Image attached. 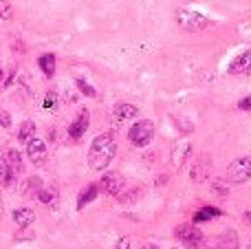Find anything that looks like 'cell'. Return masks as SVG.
I'll return each instance as SVG.
<instances>
[{"instance_id": "cell-1", "label": "cell", "mask_w": 251, "mask_h": 249, "mask_svg": "<svg viewBox=\"0 0 251 249\" xmlns=\"http://www.w3.org/2000/svg\"><path fill=\"white\" fill-rule=\"evenodd\" d=\"M115 152H117V141H115L113 132H104V135L95 137L88 150V166L93 170H104L110 161H113Z\"/></svg>"}, {"instance_id": "cell-2", "label": "cell", "mask_w": 251, "mask_h": 249, "mask_svg": "<svg viewBox=\"0 0 251 249\" xmlns=\"http://www.w3.org/2000/svg\"><path fill=\"white\" fill-rule=\"evenodd\" d=\"M128 137H130V141H132V146L143 148V146H148L152 141V137H154V124H152L150 119H139L137 124H132Z\"/></svg>"}, {"instance_id": "cell-3", "label": "cell", "mask_w": 251, "mask_h": 249, "mask_svg": "<svg viewBox=\"0 0 251 249\" xmlns=\"http://www.w3.org/2000/svg\"><path fill=\"white\" fill-rule=\"evenodd\" d=\"M174 236L178 238V243H183V245L190 249H196L203 245V234H201V229H196L194 225H178V227L174 229Z\"/></svg>"}, {"instance_id": "cell-4", "label": "cell", "mask_w": 251, "mask_h": 249, "mask_svg": "<svg viewBox=\"0 0 251 249\" xmlns=\"http://www.w3.org/2000/svg\"><path fill=\"white\" fill-rule=\"evenodd\" d=\"M227 176L234 183H245L251 179V157H240L227 168Z\"/></svg>"}, {"instance_id": "cell-5", "label": "cell", "mask_w": 251, "mask_h": 249, "mask_svg": "<svg viewBox=\"0 0 251 249\" xmlns=\"http://www.w3.org/2000/svg\"><path fill=\"white\" fill-rule=\"evenodd\" d=\"M178 25L185 31H201L207 25V18L199 11H181L178 13Z\"/></svg>"}, {"instance_id": "cell-6", "label": "cell", "mask_w": 251, "mask_h": 249, "mask_svg": "<svg viewBox=\"0 0 251 249\" xmlns=\"http://www.w3.org/2000/svg\"><path fill=\"white\" fill-rule=\"evenodd\" d=\"M124 176L119 172H106L100 181V190L106 194H119L124 190Z\"/></svg>"}, {"instance_id": "cell-7", "label": "cell", "mask_w": 251, "mask_h": 249, "mask_svg": "<svg viewBox=\"0 0 251 249\" xmlns=\"http://www.w3.org/2000/svg\"><path fill=\"white\" fill-rule=\"evenodd\" d=\"M26 154H29L33 166H42V163L47 161V146H44V141L31 137V139L26 141Z\"/></svg>"}, {"instance_id": "cell-8", "label": "cell", "mask_w": 251, "mask_h": 249, "mask_svg": "<svg viewBox=\"0 0 251 249\" xmlns=\"http://www.w3.org/2000/svg\"><path fill=\"white\" fill-rule=\"evenodd\" d=\"M88 122H91V115H88V110L86 108L79 110L77 119H75V122L69 126V137H71V139H75V141L82 139L84 132H86V128H88Z\"/></svg>"}, {"instance_id": "cell-9", "label": "cell", "mask_w": 251, "mask_h": 249, "mask_svg": "<svg viewBox=\"0 0 251 249\" xmlns=\"http://www.w3.org/2000/svg\"><path fill=\"white\" fill-rule=\"evenodd\" d=\"M229 73L231 75L251 73V49H249V51H243L240 55L234 57V62L229 64Z\"/></svg>"}, {"instance_id": "cell-10", "label": "cell", "mask_w": 251, "mask_h": 249, "mask_svg": "<svg viewBox=\"0 0 251 249\" xmlns=\"http://www.w3.org/2000/svg\"><path fill=\"white\" fill-rule=\"evenodd\" d=\"M113 115H115V119H117V122H126V119L137 117L139 110H137V106H132V104H117L113 108Z\"/></svg>"}, {"instance_id": "cell-11", "label": "cell", "mask_w": 251, "mask_h": 249, "mask_svg": "<svg viewBox=\"0 0 251 249\" xmlns=\"http://www.w3.org/2000/svg\"><path fill=\"white\" fill-rule=\"evenodd\" d=\"M13 221H16L18 227L25 229V227H29V225H33L35 214H33V210H26V207H22V210L13 212Z\"/></svg>"}, {"instance_id": "cell-12", "label": "cell", "mask_w": 251, "mask_h": 249, "mask_svg": "<svg viewBox=\"0 0 251 249\" xmlns=\"http://www.w3.org/2000/svg\"><path fill=\"white\" fill-rule=\"evenodd\" d=\"M97 192H100V185H95V183L86 185V188L82 190V194H79V199H77V207H79V210H82V207H86L91 201H95Z\"/></svg>"}, {"instance_id": "cell-13", "label": "cell", "mask_w": 251, "mask_h": 249, "mask_svg": "<svg viewBox=\"0 0 251 249\" xmlns=\"http://www.w3.org/2000/svg\"><path fill=\"white\" fill-rule=\"evenodd\" d=\"M38 64L47 77H53V73H55V55H53V53H44L38 60Z\"/></svg>"}, {"instance_id": "cell-14", "label": "cell", "mask_w": 251, "mask_h": 249, "mask_svg": "<svg viewBox=\"0 0 251 249\" xmlns=\"http://www.w3.org/2000/svg\"><path fill=\"white\" fill-rule=\"evenodd\" d=\"M4 159H7V163H9V168H11L13 174L22 172V157H20V152H18V150H9Z\"/></svg>"}, {"instance_id": "cell-15", "label": "cell", "mask_w": 251, "mask_h": 249, "mask_svg": "<svg viewBox=\"0 0 251 249\" xmlns=\"http://www.w3.org/2000/svg\"><path fill=\"white\" fill-rule=\"evenodd\" d=\"M0 183L2 185L13 183V172H11V168H9V163L4 157H0Z\"/></svg>"}, {"instance_id": "cell-16", "label": "cell", "mask_w": 251, "mask_h": 249, "mask_svg": "<svg viewBox=\"0 0 251 249\" xmlns=\"http://www.w3.org/2000/svg\"><path fill=\"white\" fill-rule=\"evenodd\" d=\"M33 132H35V124L33 122H22L20 130H18V139H20L22 144H26V141L33 137Z\"/></svg>"}, {"instance_id": "cell-17", "label": "cell", "mask_w": 251, "mask_h": 249, "mask_svg": "<svg viewBox=\"0 0 251 249\" xmlns=\"http://www.w3.org/2000/svg\"><path fill=\"white\" fill-rule=\"evenodd\" d=\"M218 214H221V210H216V207H203V210L194 216V223H205V221L214 219V216H218Z\"/></svg>"}, {"instance_id": "cell-18", "label": "cell", "mask_w": 251, "mask_h": 249, "mask_svg": "<svg viewBox=\"0 0 251 249\" xmlns=\"http://www.w3.org/2000/svg\"><path fill=\"white\" fill-rule=\"evenodd\" d=\"M38 197H40V201L47 203V205H55V203H57V194H55V190H40Z\"/></svg>"}, {"instance_id": "cell-19", "label": "cell", "mask_w": 251, "mask_h": 249, "mask_svg": "<svg viewBox=\"0 0 251 249\" xmlns=\"http://www.w3.org/2000/svg\"><path fill=\"white\" fill-rule=\"evenodd\" d=\"M11 13H13L11 4H9L7 0H0V18H2V20H9V18H11Z\"/></svg>"}, {"instance_id": "cell-20", "label": "cell", "mask_w": 251, "mask_h": 249, "mask_svg": "<svg viewBox=\"0 0 251 249\" xmlns=\"http://www.w3.org/2000/svg\"><path fill=\"white\" fill-rule=\"evenodd\" d=\"M75 84H77V88L84 93V95H88V97H95V88H93L91 84H86V82H84V79H77V82H75Z\"/></svg>"}, {"instance_id": "cell-21", "label": "cell", "mask_w": 251, "mask_h": 249, "mask_svg": "<svg viewBox=\"0 0 251 249\" xmlns=\"http://www.w3.org/2000/svg\"><path fill=\"white\" fill-rule=\"evenodd\" d=\"M40 192V179H31L29 183H26V197H31V194H38Z\"/></svg>"}, {"instance_id": "cell-22", "label": "cell", "mask_w": 251, "mask_h": 249, "mask_svg": "<svg viewBox=\"0 0 251 249\" xmlns=\"http://www.w3.org/2000/svg\"><path fill=\"white\" fill-rule=\"evenodd\" d=\"M55 104H57V95L55 93H47V97H44V108L51 110V108H55Z\"/></svg>"}, {"instance_id": "cell-23", "label": "cell", "mask_w": 251, "mask_h": 249, "mask_svg": "<svg viewBox=\"0 0 251 249\" xmlns=\"http://www.w3.org/2000/svg\"><path fill=\"white\" fill-rule=\"evenodd\" d=\"M0 126H4V128L11 126V117H9V113H4V110H0Z\"/></svg>"}, {"instance_id": "cell-24", "label": "cell", "mask_w": 251, "mask_h": 249, "mask_svg": "<svg viewBox=\"0 0 251 249\" xmlns=\"http://www.w3.org/2000/svg\"><path fill=\"white\" fill-rule=\"evenodd\" d=\"M238 108H240V110H251V95H249V97H245V100H240Z\"/></svg>"}, {"instance_id": "cell-25", "label": "cell", "mask_w": 251, "mask_h": 249, "mask_svg": "<svg viewBox=\"0 0 251 249\" xmlns=\"http://www.w3.org/2000/svg\"><path fill=\"white\" fill-rule=\"evenodd\" d=\"M117 249H130V241H128V238H122V241L117 243Z\"/></svg>"}, {"instance_id": "cell-26", "label": "cell", "mask_w": 251, "mask_h": 249, "mask_svg": "<svg viewBox=\"0 0 251 249\" xmlns=\"http://www.w3.org/2000/svg\"><path fill=\"white\" fill-rule=\"evenodd\" d=\"M245 223L251 225V212H247V214H245Z\"/></svg>"}, {"instance_id": "cell-27", "label": "cell", "mask_w": 251, "mask_h": 249, "mask_svg": "<svg viewBox=\"0 0 251 249\" xmlns=\"http://www.w3.org/2000/svg\"><path fill=\"white\" fill-rule=\"evenodd\" d=\"M146 249H159V247H154V245H150V247H146Z\"/></svg>"}]
</instances>
